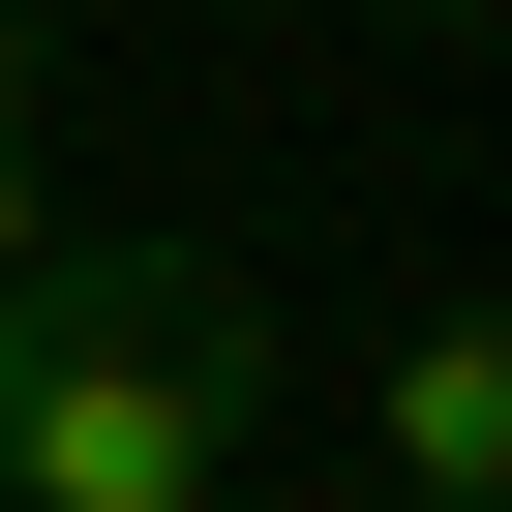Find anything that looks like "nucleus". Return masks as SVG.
<instances>
[{
    "instance_id": "obj_6",
    "label": "nucleus",
    "mask_w": 512,
    "mask_h": 512,
    "mask_svg": "<svg viewBox=\"0 0 512 512\" xmlns=\"http://www.w3.org/2000/svg\"><path fill=\"white\" fill-rule=\"evenodd\" d=\"M211 512H302V482H211Z\"/></svg>"
},
{
    "instance_id": "obj_2",
    "label": "nucleus",
    "mask_w": 512,
    "mask_h": 512,
    "mask_svg": "<svg viewBox=\"0 0 512 512\" xmlns=\"http://www.w3.org/2000/svg\"><path fill=\"white\" fill-rule=\"evenodd\" d=\"M392 512H512V302L392 332Z\"/></svg>"
},
{
    "instance_id": "obj_4",
    "label": "nucleus",
    "mask_w": 512,
    "mask_h": 512,
    "mask_svg": "<svg viewBox=\"0 0 512 512\" xmlns=\"http://www.w3.org/2000/svg\"><path fill=\"white\" fill-rule=\"evenodd\" d=\"M0 121H31V0H0Z\"/></svg>"
},
{
    "instance_id": "obj_5",
    "label": "nucleus",
    "mask_w": 512,
    "mask_h": 512,
    "mask_svg": "<svg viewBox=\"0 0 512 512\" xmlns=\"http://www.w3.org/2000/svg\"><path fill=\"white\" fill-rule=\"evenodd\" d=\"M392 31H482V0H392Z\"/></svg>"
},
{
    "instance_id": "obj_3",
    "label": "nucleus",
    "mask_w": 512,
    "mask_h": 512,
    "mask_svg": "<svg viewBox=\"0 0 512 512\" xmlns=\"http://www.w3.org/2000/svg\"><path fill=\"white\" fill-rule=\"evenodd\" d=\"M61 241H91V211H61V151H31V121H0V302H31V272H61Z\"/></svg>"
},
{
    "instance_id": "obj_1",
    "label": "nucleus",
    "mask_w": 512,
    "mask_h": 512,
    "mask_svg": "<svg viewBox=\"0 0 512 512\" xmlns=\"http://www.w3.org/2000/svg\"><path fill=\"white\" fill-rule=\"evenodd\" d=\"M272 422V272L211 241H61L0 302V512H211Z\"/></svg>"
}]
</instances>
